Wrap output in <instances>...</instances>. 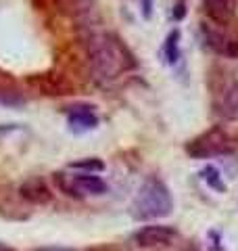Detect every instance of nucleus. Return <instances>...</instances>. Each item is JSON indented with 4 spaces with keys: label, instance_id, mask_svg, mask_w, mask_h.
Here are the masks:
<instances>
[{
    "label": "nucleus",
    "instance_id": "f257e3e1",
    "mask_svg": "<svg viewBox=\"0 0 238 251\" xmlns=\"http://www.w3.org/2000/svg\"><path fill=\"white\" fill-rule=\"evenodd\" d=\"M88 61L92 75L100 84L117 82L121 75L134 72L138 61L125 42L113 31H98L88 40Z\"/></svg>",
    "mask_w": 238,
    "mask_h": 251
},
{
    "label": "nucleus",
    "instance_id": "f03ea898",
    "mask_svg": "<svg viewBox=\"0 0 238 251\" xmlns=\"http://www.w3.org/2000/svg\"><path fill=\"white\" fill-rule=\"evenodd\" d=\"M171 209H173V197L167 184L157 176H148L140 184L136 197L132 201L130 216L138 220V222H146V220L169 216Z\"/></svg>",
    "mask_w": 238,
    "mask_h": 251
},
{
    "label": "nucleus",
    "instance_id": "7ed1b4c3",
    "mask_svg": "<svg viewBox=\"0 0 238 251\" xmlns=\"http://www.w3.org/2000/svg\"><path fill=\"white\" fill-rule=\"evenodd\" d=\"M236 149V140L221 126H211L198 136L186 143V153L194 159H211V157L228 155Z\"/></svg>",
    "mask_w": 238,
    "mask_h": 251
},
{
    "label": "nucleus",
    "instance_id": "20e7f679",
    "mask_svg": "<svg viewBox=\"0 0 238 251\" xmlns=\"http://www.w3.org/2000/svg\"><path fill=\"white\" fill-rule=\"evenodd\" d=\"M211 105L213 113L224 122L238 120V80L234 75H221L219 80L213 84L211 92Z\"/></svg>",
    "mask_w": 238,
    "mask_h": 251
},
{
    "label": "nucleus",
    "instance_id": "39448f33",
    "mask_svg": "<svg viewBox=\"0 0 238 251\" xmlns=\"http://www.w3.org/2000/svg\"><path fill=\"white\" fill-rule=\"evenodd\" d=\"M59 186L71 197H92V195L107 193V182L96 174H86V172H77V174H57Z\"/></svg>",
    "mask_w": 238,
    "mask_h": 251
},
{
    "label": "nucleus",
    "instance_id": "423d86ee",
    "mask_svg": "<svg viewBox=\"0 0 238 251\" xmlns=\"http://www.w3.org/2000/svg\"><path fill=\"white\" fill-rule=\"evenodd\" d=\"M203 40L215 54L228 59H238V34L226 31L224 25H203Z\"/></svg>",
    "mask_w": 238,
    "mask_h": 251
},
{
    "label": "nucleus",
    "instance_id": "0eeeda50",
    "mask_svg": "<svg viewBox=\"0 0 238 251\" xmlns=\"http://www.w3.org/2000/svg\"><path fill=\"white\" fill-rule=\"evenodd\" d=\"M178 239V230L171 226H161V224H150V226H142L140 230L134 232V243L138 247H161V245H169Z\"/></svg>",
    "mask_w": 238,
    "mask_h": 251
},
{
    "label": "nucleus",
    "instance_id": "6e6552de",
    "mask_svg": "<svg viewBox=\"0 0 238 251\" xmlns=\"http://www.w3.org/2000/svg\"><path fill=\"white\" fill-rule=\"evenodd\" d=\"M67 126L73 134H84V132L94 130L98 126V117L94 113V107L86 103L67 107Z\"/></svg>",
    "mask_w": 238,
    "mask_h": 251
},
{
    "label": "nucleus",
    "instance_id": "1a4fd4ad",
    "mask_svg": "<svg viewBox=\"0 0 238 251\" xmlns=\"http://www.w3.org/2000/svg\"><path fill=\"white\" fill-rule=\"evenodd\" d=\"M205 13L211 17L215 25H230L236 17L238 2L236 0H203Z\"/></svg>",
    "mask_w": 238,
    "mask_h": 251
},
{
    "label": "nucleus",
    "instance_id": "9d476101",
    "mask_svg": "<svg viewBox=\"0 0 238 251\" xmlns=\"http://www.w3.org/2000/svg\"><path fill=\"white\" fill-rule=\"evenodd\" d=\"M19 193H21V197L27 199L29 203H48L52 197L48 186H46V182L42 178H29L27 182L21 184Z\"/></svg>",
    "mask_w": 238,
    "mask_h": 251
},
{
    "label": "nucleus",
    "instance_id": "9b49d317",
    "mask_svg": "<svg viewBox=\"0 0 238 251\" xmlns=\"http://www.w3.org/2000/svg\"><path fill=\"white\" fill-rule=\"evenodd\" d=\"M163 57L169 65H176L180 61V29H171L167 36H165L163 42Z\"/></svg>",
    "mask_w": 238,
    "mask_h": 251
},
{
    "label": "nucleus",
    "instance_id": "f8f14e48",
    "mask_svg": "<svg viewBox=\"0 0 238 251\" xmlns=\"http://www.w3.org/2000/svg\"><path fill=\"white\" fill-rule=\"evenodd\" d=\"M69 168H73L77 172H86V174H94V172H102L105 170V163L100 159H84V161H73Z\"/></svg>",
    "mask_w": 238,
    "mask_h": 251
},
{
    "label": "nucleus",
    "instance_id": "ddd939ff",
    "mask_svg": "<svg viewBox=\"0 0 238 251\" xmlns=\"http://www.w3.org/2000/svg\"><path fill=\"white\" fill-rule=\"evenodd\" d=\"M203 180L207 182L211 188H215V191H224V182H221V176H219V170L213 168V166H207L203 172H201Z\"/></svg>",
    "mask_w": 238,
    "mask_h": 251
},
{
    "label": "nucleus",
    "instance_id": "4468645a",
    "mask_svg": "<svg viewBox=\"0 0 238 251\" xmlns=\"http://www.w3.org/2000/svg\"><path fill=\"white\" fill-rule=\"evenodd\" d=\"M140 4H142V15L150 19V15H153V0H140Z\"/></svg>",
    "mask_w": 238,
    "mask_h": 251
},
{
    "label": "nucleus",
    "instance_id": "2eb2a0df",
    "mask_svg": "<svg viewBox=\"0 0 238 251\" xmlns=\"http://www.w3.org/2000/svg\"><path fill=\"white\" fill-rule=\"evenodd\" d=\"M186 15V9H184V2L176 4V11H173V19H182Z\"/></svg>",
    "mask_w": 238,
    "mask_h": 251
},
{
    "label": "nucleus",
    "instance_id": "dca6fc26",
    "mask_svg": "<svg viewBox=\"0 0 238 251\" xmlns=\"http://www.w3.org/2000/svg\"><path fill=\"white\" fill-rule=\"evenodd\" d=\"M36 251H73V249H67V247H42V249H36Z\"/></svg>",
    "mask_w": 238,
    "mask_h": 251
},
{
    "label": "nucleus",
    "instance_id": "f3484780",
    "mask_svg": "<svg viewBox=\"0 0 238 251\" xmlns=\"http://www.w3.org/2000/svg\"><path fill=\"white\" fill-rule=\"evenodd\" d=\"M96 251H119L117 247H100V249H96Z\"/></svg>",
    "mask_w": 238,
    "mask_h": 251
},
{
    "label": "nucleus",
    "instance_id": "a211bd4d",
    "mask_svg": "<svg viewBox=\"0 0 238 251\" xmlns=\"http://www.w3.org/2000/svg\"><path fill=\"white\" fill-rule=\"evenodd\" d=\"M0 251H15V249H11V247H6V245H0Z\"/></svg>",
    "mask_w": 238,
    "mask_h": 251
}]
</instances>
